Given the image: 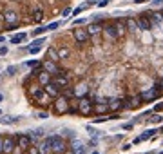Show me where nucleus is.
<instances>
[{"instance_id":"nucleus-1","label":"nucleus","mask_w":163,"mask_h":154,"mask_svg":"<svg viewBox=\"0 0 163 154\" xmlns=\"http://www.w3.org/2000/svg\"><path fill=\"white\" fill-rule=\"evenodd\" d=\"M69 100L65 98V96H60V98H56L55 100V113L56 114H65V113H69Z\"/></svg>"},{"instance_id":"nucleus-2","label":"nucleus","mask_w":163,"mask_h":154,"mask_svg":"<svg viewBox=\"0 0 163 154\" xmlns=\"http://www.w3.org/2000/svg\"><path fill=\"white\" fill-rule=\"evenodd\" d=\"M29 94H31V96H33L38 103H42V105H47L45 102L51 98V96L45 94V91H44V89H38V87H31V89H29Z\"/></svg>"},{"instance_id":"nucleus-3","label":"nucleus","mask_w":163,"mask_h":154,"mask_svg":"<svg viewBox=\"0 0 163 154\" xmlns=\"http://www.w3.org/2000/svg\"><path fill=\"white\" fill-rule=\"evenodd\" d=\"M78 113H80V114H83V116H87V114H91V113H92V103H91V100L82 98V100L78 102Z\"/></svg>"},{"instance_id":"nucleus-4","label":"nucleus","mask_w":163,"mask_h":154,"mask_svg":"<svg viewBox=\"0 0 163 154\" xmlns=\"http://www.w3.org/2000/svg\"><path fill=\"white\" fill-rule=\"evenodd\" d=\"M63 150H65V141H63L60 136H53V140H51V152L60 154V152H63Z\"/></svg>"},{"instance_id":"nucleus-5","label":"nucleus","mask_w":163,"mask_h":154,"mask_svg":"<svg viewBox=\"0 0 163 154\" xmlns=\"http://www.w3.org/2000/svg\"><path fill=\"white\" fill-rule=\"evenodd\" d=\"M2 18H4V22H6L7 26H13V27L18 26V15H16V11H11V9H9V11L4 13Z\"/></svg>"},{"instance_id":"nucleus-6","label":"nucleus","mask_w":163,"mask_h":154,"mask_svg":"<svg viewBox=\"0 0 163 154\" xmlns=\"http://www.w3.org/2000/svg\"><path fill=\"white\" fill-rule=\"evenodd\" d=\"M42 69L49 74H60V69L56 67V62H51V60H45L42 63Z\"/></svg>"},{"instance_id":"nucleus-7","label":"nucleus","mask_w":163,"mask_h":154,"mask_svg":"<svg viewBox=\"0 0 163 154\" xmlns=\"http://www.w3.org/2000/svg\"><path fill=\"white\" fill-rule=\"evenodd\" d=\"M58 89H63V87H67L69 85V78H67V74H63V73H60V74H56V78L55 80H51Z\"/></svg>"},{"instance_id":"nucleus-8","label":"nucleus","mask_w":163,"mask_h":154,"mask_svg":"<svg viewBox=\"0 0 163 154\" xmlns=\"http://www.w3.org/2000/svg\"><path fill=\"white\" fill-rule=\"evenodd\" d=\"M16 141H18V147L24 149V150H27V149L31 147V136H29V134H18Z\"/></svg>"},{"instance_id":"nucleus-9","label":"nucleus","mask_w":163,"mask_h":154,"mask_svg":"<svg viewBox=\"0 0 163 154\" xmlns=\"http://www.w3.org/2000/svg\"><path fill=\"white\" fill-rule=\"evenodd\" d=\"M45 87V94H47V96H51V98H58V94H60V89H58V87L53 83V82H49L47 85H44Z\"/></svg>"},{"instance_id":"nucleus-10","label":"nucleus","mask_w":163,"mask_h":154,"mask_svg":"<svg viewBox=\"0 0 163 154\" xmlns=\"http://www.w3.org/2000/svg\"><path fill=\"white\" fill-rule=\"evenodd\" d=\"M73 35H74V40H76L78 43H85V42L89 40V35H87L85 29H74Z\"/></svg>"},{"instance_id":"nucleus-11","label":"nucleus","mask_w":163,"mask_h":154,"mask_svg":"<svg viewBox=\"0 0 163 154\" xmlns=\"http://www.w3.org/2000/svg\"><path fill=\"white\" fill-rule=\"evenodd\" d=\"M150 26H152V22L149 20V16H147V15L138 16V27H139V29L147 31V29H150Z\"/></svg>"},{"instance_id":"nucleus-12","label":"nucleus","mask_w":163,"mask_h":154,"mask_svg":"<svg viewBox=\"0 0 163 154\" xmlns=\"http://www.w3.org/2000/svg\"><path fill=\"white\" fill-rule=\"evenodd\" d=\"M15 145H16V141H15L13 138H4V143H2V152L11 154V152H13V149H15Z\"/></svg>"},{"instance_id":"nucleus-13","label":"nucleus","mask_w":163,"mask_h":154,"mask_svg":"<svg viewBox=\"0 0 163 154\" xmlns=\"http://www.w3.org/2000/svg\"><path fill=\"white\" fill-rule=\"evenodd\" d=\"M51 140H53V136H51V138H45V140L40 143L38 154H47V152H51Z\"/></svg>"},{"instance_id":"nucleus-14","label":"nucleus","mask_w":163,"mask_h":154,"mask_svg":"<svg viewBox=\"0 0 163 154\" xmlns=\"http://www.w3.org/2000/svg\"><path fill=\"white\" fill-rule=\"evenodd\" d=\"M158 87H154V89H150V91H145V93H142V94H139V96H142V102L143 100H147V102H150V100H154L156 96H158Z\"/></svg>"},{"instance_id":"nucleus-15","label":"nucleus","mask_w":163,"mask_h":154,"mask_svg":"<svg viewBox=\"0 0 163 154\" xmlns=\"http://www.w3.org/2000/svg\"><path fill=\"white\" fill-rule=\"evenodd\" d=\"M36 76H38V82H40V85H47V83L53 80V78H51V74H49V73H45L44 69H42V71H40Z\"/></svg>"},{"instance_id":"nucleus-16","label":"nucleus","mask_w":163,"mask_h":154,"mask_svg":"<svg viewBox=\"0 0 163 154\" xmlns=\"http://www.w3.org/2000/svg\"><path fill=\"white\" fill-rule=\"evenodd\" d=\"M139 103H142V96L139 94H136V96H131V98H127V107H138Z\"/></svg>"},{"instance_id":"nucleus-17","label":"nucleus","mask_w":163,"mask_h":154,"mask_svg":"<svg viewBox=\"0 0 163 154\" xmlns=\"http://www.w3.org/2000/svg\"><path fill=\"white\" fill-rule=\"evenodd\" d=\"M85 31H87V35H98V33L102 31V26H100V24H91Z\"/></svg>"},{"instance_id":"nucleus-18","label":"nucleus","mask_w":163,"mask_h":154,"mask_svg":"<svg viewBox=\"0 0 163 154\" xmlns=\"http://www.w3.org/2000/svg\"><path fill=\"white\" fill-rule=\"evenodd\" d=\"M56 53H58V58L60 60H65V58H69V55H71V51H69L67 47H60Z\"/></svg>"},{"instance_id":"nucleus-19","label":"nucleus","mask_w":163,"mask_h":154,"mask_svg":"<svg viewBox=\"0 0 163 154\" xmlns=\"http://www.w3.org/2000/svg\"><path fill=\"white\" fill-rule=\"evenodd\" d=\"M42 18H44V11H42L40 7H36V9L33 11V20H35V22H42Z\"/></svg>"},{"instance_id":"nucleus-20","label":"nucleus","mask_w":163,"mask_h":154,"mask_svg":"<svg viewBox=\"0 0 163 154\" xmlns=\"http://www.w3.org/2000/svg\"><path fill=\"white\" fill-rule=\"evenodd\" d=\"M154 133H156V130H147L145 134H142L139 138H136V141H134V143H139V141H143V140H147V138H152V136H154Z\"/></svg>"},{"instance_id":"nucleus-21","label":"nucleus","mask_w":163,"mask_h":154,"mask_svg":"<svg viewBox=\"0 0 163 154\" xmlns=\"http://www.w3.org/2000/svg\"><path fill=\"white\" fill-rule=\"evenodd\" d=\"M47 58H51V62H58L60 58H58V53H56V49H47Z\"/></svg>"},{"instance_id":"nucleus-22","label":"nucleus","mask_w":163,"mask_h":154,"mask_svg":"<svg viewBox=\"0 0 163 154\" xmlns=\"http://www.w3.org/2000/svg\"><path fill=\"white\" fill-rule=\"evenodd\" d=\"M125 24H127L129 31H136V29H138V24H136V20H132V18H127V20H125Z\"/></svg>"},{"instance_id":"nucleus-23","label":"nucleus","mask_w":163,"mask_h":154,"mask_svg":"<svg viewBox=\"0 0 163 154\" xmlns=\"http://www.w3.org/2000/svg\"><path fill=\"white\" fill-rule=\"evenodd\" d=\"M26 40V35L24 33H20V35H15L13 38H11V43H22Z\"/></svg>"},{"instance_id":"nucleus-24","label":"nucleus","mask_w":163,"mask_h":154,"mask_svg":"<svg viewBox=\"0 0 163 154\" xmlns=\"http://www.w3.org/2000/svg\"><path fill=\"white\" fill-rule=\"evenodd\" d=\"M92 111H96V113H107L109 111V105H105V103L96 105V107H92Z\"/></svg>"},{"instance_id":"nucleus-25","label":"nucleus","mask_w":163,"mask_h":154,"mask_svg":"<svg viewBox=\"0 0 163 154\" xmlns=\"http://www.w3.org/2000/svg\"><path fill=\"white\" fill-rule=\"evenodd\" d=\"M107 33L112 38H118V29H116V26H107Z\"/></svg>"},{"instance_id":"nucleus-26","label":"nucleus","mask_w":163,"mask_h":154,"mask_svg":"<svg viewBox=\"0 0 163 154\" xmlns=\"http://www.w3.org/2000/svg\"><path fill=\"white\" fill-rule=\"evenodd\" d=\"M85 93H87V85H85V83H82V85L78 87V89L74 91V94H76V96H83Z\"/></svg>"},{"instance_id":"nucleus-27","label":"nucleus","mask_w":163,"mask_h":154,"mask_svg":"<svg viewBox=\"0 0 163 154\" xmlns=\"http://www.w3.org/2000/svg\"><path fill=\"white\" fill-rule=\"evenodd\" d=\"M0 122L11 125V123H16V118H13V116H6V118H0Z\"/></svg>"},{"instance_id":"nucleus-28","label":"nucleus","mask_w":163,"mask_h":154,"mask_svg":"<svg viewBox=\"0 0 163 154\" xmlns=\"http://www.w3.org/2000/svg\"><path fill=\"white\" fill-rule=\"evenodd\" d=\"M116 29H118V36H123V33H125V29H123V22H118V24H116Z\"/></svg>"},{"instance_id":"nucleus-29","label":"nucleus","mask_w":163,"mask_h":154,"mask_svg":"<svg viewBox=\"0 0 163 154\" xmlns=\"http://www.w3.org/2000/svg\"><path fill=\"white\" fill-rule=\"evenodd\" d=\"M45 31H47V27H36L31 35H33V36H38V35H42V33H45Z\"/></svg>"},{"instance_id":"nucleus-30","label":"nucleus","mask_w":163,"mask_h":154,"mask_svg":"<svg viewBox=\"0 0 163 154\" xmlns=\"http://www.w3.org/2000/svg\"><path fill=\"white\" fill-rule=\"evenodd\" d=\"M44 42H45V38H38V40H35V42L31 43V46H33V47H36V49H40V46H42Z\"/></svg>"},{"instance_id":"nucleus-31","label":"nucleus","mask_w":163,"mask_h":154,"mask_svg":"<svg viewBox=\"0 0 163 154\" xmlns=\"http://www.w3.org/2000/svg\"><path fill=\"white\" fill-rule=\"evenodd\" d=\"M109 107H111V109H118V107H122V100H112Z\"/></svg>"},{"instance_id":"nucleus-32","label":"nucleus","mask_w":163,"mask_h":154,"mask_svg":"<svg viewBox=\"0 0 163 154\" xmlns=\"http://www.w3.org/2000/svg\"><path fill=\"white\" fill-rule=\"evenodd\" d=\"M58 26H60L58 22H53V24H49V26H47V31H53V29H56Z\"/></svg>"},{"instance_id":"nucleus-33","label":"nucleus","mask_w":163,"mask_h":154,"mask_svg":"<svg viewBox=\"0 0 163 154\" xmlns=\"http://www.w3.org/2000/svg\"><path fill=\"white\" fill-rule=\"evenodd\" d=\"M109 2H111V0H102V2H98V7H105Z\"/></svg>"},{"instance_id":"nucleus-34","label":"nucleus","mask_w":163,"mask_h":154,"mask_svg":"<svg viewBox=\"0 0 163 154\" xmlns=\"http://www.w3.org/2000/svg\"><path fill=\"white\" fill-rule=\"evenodd\" d=\"M154 111H156V113H159V111H163V102L156 105V109H154Z\"/></svg>"},{"instance_id":"nucleus-35","label":"nucleus","mask_w":163,"mask_h":154,"mask_svg":"<svg viewBox=\"0 0 163 154\" xmlns=\"http://www.w3.org/2000/svg\"><path fill=\"white\" fill-rule=\"evenodd\" d=\"M16 73V67H13V65H11V67L7 69V74H15Z\"/></svg>"},{"instance_id":"nucleus-36","label":"nucleus","mask_w":163,"mask_h":154,"mask_svg":"<svg viewBox=\"0 0 163 154\" xmlns=\"http://www.w3.org/2000/svg\"><path fill=\"white\" fill-rule=\"evenodd\" d=\"M27 65H29V67H35V65H38V62L36 60H31V62H27Z\"/></svg>"},{"instance_id":"nucleus-37","label":"nucleus","mask_w":163,"mask_h":154,"mask_svg":"<svg viewBox=\"0 0 163 154\" xmlns=\"http://www.w3.org/2000/svg\"><path fill=\"white\" fill-rule=\"evenodd\" d=\"M82 11H83V7H78V9H74V11H73V15H74V16H76V15H80V13H82Z\"/></svg>"},{"instance_id":"nucleus-38","label":"nucleus","mask_w":163,"mask_h":154,"mask_svg":"<svg viewBox=\"0 0 163 154\" xmlns=\"http://www.w3.org/2000/svg\"><path fill=\"white\" fill-rule=\"evenodd\" d=\"M83 22H85L83 18H78V20H74V26H80V24H83Z\"/></svg>"},{"instance_id":"nucleus-39","label":"nucleus","mask_w":163,"mask_h":154,"mask_svg":"<svg viewBox=\"0 0 163 154\" xmlns=\"http://www.w3.org/2000/svg\"><path fill=\"white\" fill-rule=\"evenodd\" d=\"M0 55H2V56L7 55V47H0Z\"/></svg>"},{"instance_id":"nucleus-40","label":"nucleus","mask_w":163,"mask_h":154,"mask_svg":"<svg viewBox=\"0 0 163 154\" xmlns=\"http://www.w3.org/2000/svg\"><path fill=\"white\" fill-rule=\"evenodd\" d=\"M62 15H63V16H67V15H71V9H69V7H65V9H63V13H62Z\"/></svg>"},{"instance_id":"nucleus-41","label":"nucleus","mask_w":163,"mask_h":154,"mask_svg":"<svg viewBox=\"0 0 163 154\" xmlns=\"http://www.w3.org/2000/svg\"><path fill=\"white\" fill-rule=\"evenodd\" d=\"M152 122H154V123H159V122H161V116H154Z\"/></svg>"},{"instance_id":"nucleus-42","label":"nucleus","mask_w":163,"mask_h":154,"mask_svg":"<svg viewBox=\"0 0 163 154\" xmlns=\"http://www.w3.org/2000/svg\"><path fill=\"white\" fill-rule=\"evenodd\" d=\"M152 4H154V6H161V4H163V0H154Z\"/></svg>"},{"instance_id":"nucleus-43","label":"nucleus","mask_w":163,"mask_h":154,"mask_svg":"<svg viewBox=\"0 0 163 154\" xmlns=\"http://www.w3.org/2000/svg\"><path fill=\"white\" fill-rule=\"evenodd\" d=\"M2 143H4V138L0 136V152H2Z\"/></svg>"},{"instance_id":"nucleus-44","label":"nucleus","mask_w":163,"mask_h":154,"mask_svg":"<svg viewBox=\"0 0 163 154\" xmlns=\"http://www.w3.org/2000/svg\"><path fill=\"white\" fill-rule=\"evenodd\" d=\"M136 4H143V2H147V0H134Z\"/></svg>"},{"instance_id":"nucleus-45","label":"nucleus","mask_w":163,"mask_h":154,"mask_svg":"<svg viewBox=\"0 0 163 154\" xmlns=\"http://www.w3.org/2000/svg\"><path fill=\"white\" fill-rule=\"evenodd\" d=\"M98 0H89V6H92V4H96Z\"/></svg>"},{"instance_id":"nucleus-46","label":"nucleus","mask_w":163,"mask_h":154,"mask_svg":"<svg viewBox=\"0 0 163 154\" xmlns=\"http://www.w3.org/2000/svg\"><path fill=\"white\" fill-rule=\"evenodd\" d=\"M2 20H4V18H2V15H0V26H2Z\"/></svg>"},{"instance_id":"nucleus-47","label":"nucleus","mask_w":163,"mask_h":154,"mask_svg":"<svg viewBox=\"0 0 163 154\" xmlns=\"http://www.w3.org/2000/svg\"><path fill=\"white\" fill-rule=\"evenodd\" d=\"M4 40H6V38H4V36H0V42H4Z\"/></svg>"},{"instance_id":"nucleus-48","label":"nucleus","mask_w":163,"mask_h":154,"mask_svg":"<svg viewBox=\"0 0 163 154\" xmlns=\"http://www.w3.org/2000/svg\"><path fill=\"white\" fill-rule=\"evenodd\" d=\"M159 87H161V89H163V80H161V83H159Z\"/></svg>"},{"instance_id":"nucleus-49","label":"nucleus","mask_w":163,"mask_h":154,"mask_svg":"<svg viewBox=\"0 0 163 154\" xmlns=\"http://www.w3.org/2000/svg\"><path fill=\"white\" fill-rule=\"evenodd\" d=\"M0 102H2V94H0Z\"/></svg>"},{"instance_id":"nucleus-50","label":"nucleus","mask_w":163,"mask_h":154,"mask_svg":"<svg viewBox=\"0 0 163 154\" xmlns=\"http://www.w3.org/2000/svg\"><path fill=\"white\" fill-rule=\"evenodd\" d=\"M92 154H100V152H92Z\"/></svg>"},{"instance_id":"nucleus-51","label":"nucleus","mask_w":163,"mask_h":154,"mask_svg":"<svg viewBox=\"0 0 163 154\" xmlns=\"http://www.w3.org/2000/svg\"><path fill=\"white\" fill-rule=\"evenodd\" d=\"M67 154H74V152H67Z\"/></svg>"},{"instance_id":"nucleus-52","label":"nucleus","mask_w":163,"mask_h":154,"mask_svg":"<svg viewBox=\"0 0 163 154\" xmlns=\"http://www.w3.org/2000/svg\"><path fill=\"white\" fill-rule=\"evenodd\" d=\"M161 133H163V127H161Z\"/></svg>"}]
</instances>
